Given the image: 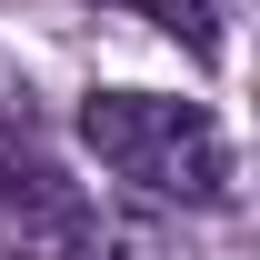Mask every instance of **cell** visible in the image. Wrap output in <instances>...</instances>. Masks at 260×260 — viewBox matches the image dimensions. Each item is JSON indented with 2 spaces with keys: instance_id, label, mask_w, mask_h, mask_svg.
<instances>
[{
  "instance_id": "6da1fadb",
  "label": "cell",
  "mask_w": 260,
  "mask_h": 260,
  "mask_svg": "<svg viewBox=\"0 0 260 260\" xmlns=\"http://www.w3.org/2000/svg\"><path fill=\"white\" fill-rule=\"evenodd\" d=\"M80 140L110 180H130L140 200H180V210H220L230 200V140L200 100L170 90H90L80 100Z\"/></svg>"
},
{
  "instance_id": "7a4b0ae2",
  "label": "cell",
  "mask_w": 260,
  "mask_h": 260,
  "mask_svg": "<svg viewBox=\"0 0 260 260\" xmlns=\"http://www.w3.org/2000/svg\"><path fill=\"white\" fill-rule=\"evenodd\" d=\"M130 10H140V20H160L170 40H190L200 60L220 50V0H130Z\"/></svg>"
}]
</instances>
